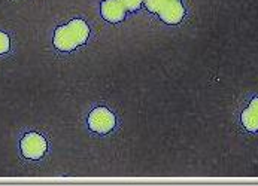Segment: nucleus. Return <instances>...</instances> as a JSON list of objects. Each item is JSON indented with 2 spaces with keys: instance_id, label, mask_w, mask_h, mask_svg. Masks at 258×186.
<instances>
[{
  "instance_id": "5",
  "label": "nucleus",
  "mask_w": 258,
  "mask_h": 186,
  "mask_svg": "<svg viewBox=\"0 0 258 186\" xmlns=\"http://www.w3.org/2000/svg\"><path fill=\"white\" fill-rule=\"evenodd\" d=\"M125 6L119 0H103L100 5V14L103 20L109 23H119L125 18Z\"/></svg>"
},
{
  "instance_id": "2",
  "label": "nucleus",
  "mask_w": 258,
  "mask_h": 186,
  "mask_svg": "<svg viewBox=\"0 0 258 186\" xmlns=\"http://www.w3.org/2000/svg\"><path fill=\"white\" fill-rule=\"evenodd\" d=\"M87 122L91 131L97 134H108L115 128L116 119H115V115L108 108L99 106L90 112Z\"/></svg>"
},
{
  "instance_id": "9",
  "label": "nucleus",
  "mask_w": 258,
  "mask_h": 186,
  "mask_svg": "<svg viewBox=\"0 0 258 186\" xmlns=\"http://www.w3.org/2000/svg\"><path fill=\"white\" fill-rule=\"evenodd\" d=\"M124 6H125V9L127 11H130V12H135V11H138L141 6H142V3H144V0H119Z\"/></svg>"
},
{
  "instance_id": "8",
  "label": "nucleus",
  "mask_w": 258,
  "mask_h": 186,
  "mask_svg": "<svg viewBox=\"0 0 258 186\" xmlns=\"http://www.w3.org/2000/svg\"><path fill=\"white\" fill-rule=\"evenodd\" d=\"M11 48V39L6 33L0 32V55L6 54Z\"/></svg>"
},
{
  "instance_id": "3",
  "label": "nucleus",
  "mask_w": 258,
  "mask_h": 186,
  "mask_svg": "<svg viewBox=\"0 0 258 186\" xmlns=\"http://www.w3.org/2000/svg\"><path fill=\"white\" fill-rule=\"evenodd\" d=\"M46 140L39 133H27L21 139V153L27 159H40L46 152Z\"/></svg>"
},
{
  "instance_id": "1",
  "label": "nucleus",
  "mask_w": 258,
  "mask_h": 186,
  "mask_svg": "<svg viewBox=\"0 0 258 186\" xmlns=\"http://www.w3.org/2000/svg\"><path fill=\"white\" fill-rule=\"evenodd\" d=\"M88 37H90L88 24L84 20L76 18V20L69 21L68 24L57 27L52 42L58 51L71 52V51L76 49L78 46L84 45L88 40Z\"/></svg>"
},
{
  "instance_id": "4",
  "label": "nucleus",
  "mask_w": 258,
  "mask_h": 186,
  "mask_svg": "<svg viewBox=\"0 0 258 186\" xmlns=\"http://www.w3.org/2000/svg\"><path fill=\"white\" fill-rule=\"evenodd\" d=\"M158 15L166 24L175 26V24H179L182 21L185 15V9L179 0H167L166 5L158 12Z\"/></svg>"
},
{
  "instance_id": "6",
  "label": "nucleus",
  "mask_w": 258,
  "mask_h": 186,
  "mask_svg": "<svg viewBox=\"0 0 258 186\" xmlns=\"http://www.w3.org/2000/svg\"><path fill=\"white\" fill-rule=\"evenodd\" d=\"M242 124L251 133L258 131V97L254 99L249 106L242 112Z\"/></svg>"
},
{
  "instance_id": "7",
  "label": "nucleus",
  "mask_w": 258,
  "mask_h": 186,
  "mask_svg": "<svg viewBox=\"0 0 258 186\" xmlns=\"http://www.w3.org/2000/svg\"><path fill=\"white\" fill-rule=\"evenodd\" d=\"M167 0H144V5L149 12H154V14H158L161 11V8L166 5Z\"/></svg>"
}]
</instances>
